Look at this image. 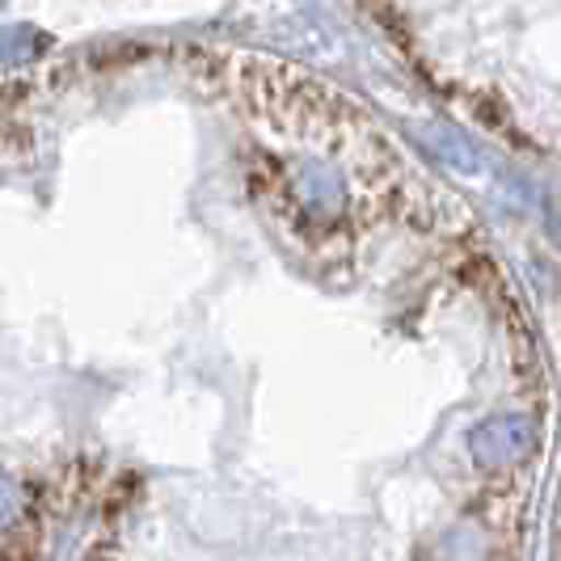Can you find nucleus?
Listing matches in <instances>:
<instances>
[{
  "instance_id": "1",
  "label": "nucleus",
  "mask_w": 561,
  "mask_h": 561,
  "mask_svg": "<svg viewBox=\"0 0 561 561\" xmlns=\"http://www.w3.org/2000/svg\"><path fill=\"white\" fill-rule=\"evenodd\" d=\"M485 131L561 152V0H359Z\"/></svg>"
},
{
  "instance_id": "2",
  "label": "nucleus",
  "mask_w": 561,
  "mask_h": 561,
  "mask_svg": "<svg viewBox=\"0 0 561 561\" xmlns=\"http://www.w3.org/2000/svg\"><path fill=\"white\" fill-rule=\"evenodd\" d=\"M528 444H533V435H528V422L524 419H494L478 426L473 431V439H469V448L478 456L481 465H511V460H524L528 456Z\"/></svg>"
},
{
  "instance_id": "3",
  "label": "nucleus",
  "mask_w": 561,
  "mask_h": 561,
  "mask_svg": "<svg viewBox=\"0 0 561 561\" xmlns=\"http://www.w3.org/2000/svg\"><path fill=\"white\" fill-rule=\"evenodd\" d=\"M13 515H18V490H13V481L0 478V528H9Z\"/></svg>"
}]
</instances>
